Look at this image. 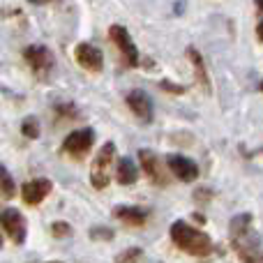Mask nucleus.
<instances>
[{
  "label": "nucleus",
  "mask_w": 263,
  "mask_h": 263,
  "mask_svg": "<svg viewBox=\"0 0 263 263\" xmlns=\"http://www.w3.org/2000/svg\"><path fill=\"white\" fill-rule=\"evenodd\" d=\"M229 236H231V245H233V250L238 252L242 263L263 261V245H261L259 233L254 231V222H252L250 213H242L231 219Z\"/></svg>",
  "instance_id": "obj_1"
},
{
  "label": "nucleus",
  "mask_w": 263,
  "mask_h": 263,
  "mask_svg": "<svg viewBox=\"0 0 263 263\" xmlns=\"http://www.w3.org/2000/svg\"><path fill=\"white\" fill-rule=\"evenodd\" d=\"M171 240L176 242L182 252H187V254H192V256H208L210 252H213L210 238L205 236L203 231H199V229L190 227L187 222H182V219L171 224Z\"/></svg>",
  "instance_id": "obj_2"
},
{
  "label": "nucleus",
  "mask_w": 263,
  "mask_h": 263,
  "mask_svg": "<svg viewBox=\"0 0 263 263\" xmlns=\"http://www.w3.org/2000/svg\"><path fill=\"white\" fill-rule=\"evenodd\" d=\"M114 157H116V145L111 143V141L102 145L100 153L95 155L92 166H90V182L95 190H104V187L109 185V173H111Z\"/></svg>",
  "instance_id": "obj_3"
},
{
  "label": "nucleus",
  "mask_w": 263,
  "mask_h": 263,
  "mask_svg": "<svg viewBox=\"0 0 263 263\" xmlns=\"http://www.w3.org/2000/svg\"><path fill=\"white\" fill-rule=\"evenodd\" d=\"M92 143H95V129H90V127L74 129L72 134L63 141V150L67 155H72L74 159H81V157H86V153L92 148Z\"/></svg>",
  "instance_id": "obj_4"
},
{
  "label": "nucleus",
  "mask_w": 263,
  "mask_h": 263,
  "mask_svg": "<svg viewBox=\"0 0 263 263\" xmlns=\"http://www.w3.org/2000/svg\"><path fill=\"white\" fill-rule=\"evenodd\" d=\"M109 37H111V42L118 46L120 53H123L125 63H127L129 67H136V65H139V51H136V46H134V42H132L129 32L125 30L123 26H111L109 28Z\"/></svg>",
  "instance_id": "obj_5"
},
{
  "label": "nucleus",
  "mask_w": 263,
  "mask_h": 263,
  "mask_svg": "<svg viewBox=\"0 0 263 263\" xmlns=\"http://www.w3.org/2000/svg\"><path fill=\"white\" fill-rule=\"evenodd\" d=\"M0 222H3V231L9 236V240L21 245L26 240V219L18 210H12V208H5L3 215H0Z\"/></svg>",
  "instance_id": "obj_6"
},
{
  "label": "nucleus",
  "mask_w": 263,
  "mask_h": 263,
  "mask_svg": "<svg viewBox=\"0 0 263 263\" xmlns=\"http://www.w3.org/2000/svg\"><path fill=\"white\" fill-rule=\"evenodd\" d=\"M23 55H26L28 65L32 67V72L37 74V77H46V74L51 72V67H53V55H51V51L46 49V46H28L26 51H23Z\"/></svg>",
  "instance_id": "obj_7"
},
{
  "label": "nucleus",
  "mask_w": 263,
  "mask_h": 263,
  "mask_svg": "<svg viewBox=\"0 0 263 263\" xmlns=\"http://www.w3.org/2000/svg\"><path fill=\"white\" fill-rule=\"evenodd\" d=\"M51 190H53V182L49 178H35V180H28L21 187V196L28 205H40L51 194Z\"/></svg>",
  "instance_id": "obj_8"
},
{
  "label": "nucleus",
  "mask_w": 263,
  "mask_h": 263,
  "mask_svg": "<svg viewBox=\"0 0 263 263\" xmlns=\"http://www.w3.org/2000/svg\"><path fill=\"white\" fill-rule=\"evenodd\" d=\"M139 159H141V166H143L145 176L155 182V185H166V171H164V162L153 153V150H139Z\"/></svg>",
  "instance_id": "obj_9"
},
{
  "label": "nucleus",
  "mask_w": 263,
  "mask_h": 263,
  "mask_svg": "<svg viewBox=\"0 0 263 263\" xmlns=\"http://www.w3.org/2000/svg\"><path fill=\"white\" fill-rule=\"evenodd\" d=\"M74 55H77V63L81 65L83 69H88V72H102V67H104V55L92 44H86V42L79 44Z\"/></svg>",
  "instance_id": "obj_10"
},
{
  "label": "nucleus",
  "mask_w": 263,
  "mask_h": 263,
  "mask_svg": "<svg viewBox=\"0 0 263 263\" xmlns=\"http://www.w3.org/2000/svg\"><path fill=\"white\" fill-rule=\"evenodd\" d=\"M166 164L171 168V173L176 178H180L182 182H192L199 178V166L192 162L190 157H182V155H168Z\"/></svg>",
  "instance_id": "obj_11"
},
{
  "label": "nucleus",
  "mask_w": 263,
  "mask_h": 263,
  "mask_svg": "<svg viewBox=\"0 0 263 263\" xmlns=\"http://www.w3.org/2000/svg\"><path fill=\"white\" fill-rule=\"evenodd\" d=\"M127 106L136 114V118H141L143 123L153 120V104H150V97L143 90H132L127 95Z\"/></svg>",
  "instance_id": "obj_12"
},
{
  "label": "nucleus",
  "mask_w": 263,
  "mask_h": 263,
  "mask_svg": "<svg viewBox=\"0 0 263 263\" xmlns=\"http://www.w3.org/2000/svg\"><path fill=\"white\" fill-rule=\"evenodd\" d=\"M114 217L125 222L127 227H143L145 219H148V213L143 208H136V205H118L114 210Z\"/></svg>",
  "instance_id": "obj_13"
},
{
  "label": "nucleus",
  "mask_w": 263,
  "mask_h": 263,
  "mask_svg": "<svg viewBox=\"0 0 263 263\" xmlns=\"http://www.w3.org/2000/svg\"><path fill=\"white\" fill-rule=\"evenodd\" d=\"M136 176H139V171H136V164L132 162L129 157L120 159V162H118V171H116V178H118L120 185H134Z\"/></svg>",
  "instance_id": "obj_14"
},
{
  "label": "nucleus",
  "mask_w": 263,
  "mask_h": 263,
  "mask_svg": "<svg viewBox=\"0 0 263 263\" xmlns=\"http://www.w3.org/2000/svg\"><path fill=\"white\" fill-rule=\"evenodd\" d=\"M187 55H190L192 65H194V72H196V79L201 81V86H203V90L208 92L210 90V79L208 74H205V65H203V58H201V53L196 49H187Z\"/></svg>",
  "instance_id": "obj_15"
},
{
  "label": "nucleus",
  "mask_w": 263,
  "mask_h": 263,
  "mask_svg": "<svg viewBox=\"0 0 263 263\" xmlns=\"http://www.w3.org/2000/svg\"><path fill=\"white\" fill-rule=\"evenodd\" d=\"M0 182H3V199H12L14 194H16V187H14V180H12V176H9V171H7V166H3L0 168Z\"/></svg>",
  "instance_id": "obj_16"
},
{
  "label": "nucleus",
  "mask_w": 263,
  "mask_h": 263,
  "mask_svg": "<svg viewBox=\"0 0 263 263\" xmlns=\"http://www.w3.org/2000/svg\"><path fill=\"white\" fill-rule=\"evenodd\" d=\"M21 132H23V136H28V139H37V136H40V123H37V118L28 116V118L21 123Z\"/></svg>",
  "instance_id": "obj_17"
},
{
  "label": "nucleus",
  "mask_w": 263,
  "mask_h": 263,
  "mask_svg": "<svg viewBox=\"0 0 263 263\" xmlns=\"http://www.w3.org/2000/svg\"><path fill=\"white\" fill-rule=\"evenodd\" d=\"M51 233H53L55 238H67L69 233H72V227H69L67 222H53L51 224Z\"/></svg>",
  "instance_id": "obj_18"
},
{
  "label": "nucleus",
  "mask_w": 263,
  "mask_h": 263,
  "mask_svg": "<svg viewBox=\"0 0 263 263\" xmlns=\"http://www.w3.org/2000/svg\"><path fill=\"white\" fill-rule=\"evenodd\" d=\"M139 259H141V250H139V247H132V250L123 252V254L118 256V261H116V263H136Z\"/></svg>",
  "instance_id": "obj_19"
},
{
  "label": "nucleus",
  "mask_w": 263,
  "mask_h": 263,
  "mask_svg": "<svg viewBox=\"0 0 263 263\" xmlns=\"http://www.w3.org/2000/svg\"><path fill=\"white\" fill-rule=\"evenodd\" d=\"M90 236L92 238H104V240H111V238H114V231H111V229H95Z\"/></svg>",
  "instance_id": "obj_20"
},
{
  "label": "nucleus",
  "mask_w": 263,
  "mask_h": 263,
  "mask_svg": "<svg viewBox=\"0 0 263 263\" xmlns=\"http://www.w3.org/2000/svg\"><path fill=\"white\" fill-rule=\"evenodd\" d=\"M256 35H259V40L263 42V21L259 23V28H256Z\"/></svg>",
  "instance_id": "obj_21"
},
{
  "label": "nucleus",
  "mask_w": 263,
  "mask_h": 263,
  "mask_svg": "<svg viewBox=\"0 0 263 263\" xmlns=\"http://www.w3.org/2000/svg\"><path fill=\"white\" fill-rule=\"evenodd\" d=\"M254 3H256V7H259L261 12H263V0H254Z\"/></svg>",
  "instance_id": "obj_22"
},
{
  "label": "nucleus",
  "mask_w": 263,
  "mask_h": 263,
  "mask_svg": "<svg viewBox=\"0 0 263 263\" xmlns=\"http://www.w3.org/2000/svg\"><path fill=\"white\" fill-rule=\"evenodd\" d=\"M49 263H63V261H49Z\"/></svg>",
  "instance_id": "obj_23"
},
{
  "label": "nucleus",
  "mask_w": 263,
  "mask_h": 263,
  "mask_svg": "<svg viewBox=\"0 0 263 263\" xmlns=\"http://www.w3.org/2000/svg\"><path fill=\"white\" fill-rule=\"evenodd\" d=\"M261 90H263V81H261Z\"/></svg>",
  "instance_id": "obj_24"
},
{
  "label": "nucleus",
  "mask_w": 263,
  "mask_h": 263,
  "mask_svg": "<svg viewBox=\"0 0 263 263\" xmlns=\"http://www.w3.org/2000/svg\"><path fill=\"white\" fill-rule=\"evenodd\" d=\"M261 263H263V261H261Z\"/></svg>",
  "instance_id": "obj_25"
}]
</instances>
